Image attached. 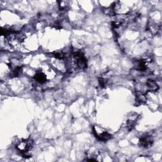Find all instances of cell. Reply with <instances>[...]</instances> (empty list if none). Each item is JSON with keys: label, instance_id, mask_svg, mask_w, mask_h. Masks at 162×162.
Returning <instances> with one entry per match:
<instances>
[{"label": "cell", "instance_id": "1", "mask_svg": "<svg viewBox=\"0 0 162 162\" xmlns=\"http://www.w3.org/2000/svg\"><path fill=\"white\" fill-rule=\"evenodd\" d=\"M73 59L74 62L79 68L85 69L87 68V60L84 55L81 52H76L74 53Z\"/></svg>", "mask_w": 162, "mask_h": 162}, {"label": "cell", "instance_id": "2", "mask_svg": "<svg viewBox=\"0 0 162 162\" xmlns=\"http://www.w3.org/2000/svg\"><path fill=\"white\" fill-rule=\"evenodd\" d=\"M33 146V141L31 139H23L21 142H20L16 145V148L18 150L22 153L27 152L30 151Z\"/></svg>", "mask_w": 162, "mask_h": 162}, {"label": "cell", "instance_id": "3", "mask_svg": "<svg viewBox=\"0 0 162 162\" xmlns=\"http://www.w3.org/2000/svg\"><path fill=\"white\" fill-rule=\"evenodd\" d=\"M153 144V140L151 137L149 136H143L139 139V145L144 148H150Z\"/></svg>", "mask_w": 162, "mask_h": 162}, {"label": "cell", "instance_id": "4", "mask_svg": "<svg viewBox=\"0 0 162 162\" xmlns=\"http://www.w3.org/2000/svg\"><path fill=\"white\" fill-rule=\"evenodd\" d=\"M93 134L95 136V137H96V138L99 141H108L109 139H110L112 138V136L106 131H103L101 133H99H99H97L93 129Z\"/></svg>", "mask_w": 162, "mask_h": 162}, {"label": "cell", "instance_id": "5", "mask_svg": "<svg viewBox=\"0 0 162 162\" xmlns=\"http://www.w3.org/2000/svg\"><path fill=\"white\" fill-rule=\"evenodd\" d=\"M146 85L149 89L151 91H153V92H155V91H158L159 89L158 85L156 84V82L153 80H151V79L148 80L146 82Z\"/></svg>", "mask_w": 162, "mask_h": 162}, {"label": "cell", "instance_id": "6", "mask_svg": "<svg viewBox=\"0 0 162 162\" xmlns=\"http://www.w3.org/2000/svg\"><path fill=\"white\" fill-rule=\"evenodd\" d=\"M151 61H149V59H144L139 60L138 64V69L141 71H144L147 69L148 64Z\"/></svg>", "mask_w": 162, "mask_h": 162}, {"label": "cell", "instance_id": "7", "mask_svg": "<svg viewBox=\"0 0 162 162\" xmlns=\"http://www.w3.org/2000/svg\"><path fill=\"white\" fill-rule=\"evenodd\" d=\"M34 79L40 84H43L46 81V76L43 72H37L34 76Z\"/></svg>", "mask_w": 162, "mask_h": 162}, {"label": "cell", "instance_id": "8", "mask_svg": "<svg viewBox=\"0 0 162 162\" xmlns=\"http://www.w3.org/2000/svg\"><path fill=\"white\" fill-rule=\"evenodd\" d=\"M146 101V96L141 92H138L136 93V102L140 104H143Z\"/></svg>", "mask_w": 162, "mask_h": 162}, {"label": "cell", "instance_id": "9", "mask_svg": "<svg viewBox=\"0 0 162 162\" xmlns=\"http://www.w3.org/2000/svg\"><path fill=\"white\" fill-rule=\"evenodd\" d=\"M22 72V66H17L13 69V71H12V72L11 74V76L14 77H19L20 75H21Z\"/></svg>", "mask_w": 162, "mask_h": 162}, {"label": "cell", "instance_id": "10", "mask_svg": "<svg viewBox=\"0 0 162 162\" xmlns=\"http://www.w3.org/2000/svg\"><path fill=\"white\" fill-rule=\"evenodd\" d=\"M103 12L105 13V14L107 15H109V16H114L116 13L115 12L111 9V8H105V9H103Z\"/></svg>", "mask_w": 162, "mask_h": 162}, {"label": "cell", "instance_id": "11", "mask_svg": "<svg viewBox=\"0 0 162 162\" xmlns=\"http://www.w3.org/2000/svg\"><path fill=\"white\" fill-rule=\"evenodd\" d=\"M53 55L56 59L59 60H62L65 58V54L62 52H54Z\"/></svg>", "mask_w": 162, "mask_h": 162}, {"label": "cell", "instance_id": "12", "mask_svg": "<svg viewBox=\"0 0 162 162\" xmlns=\"http://www.w3.org/2000/svg\"><path fill=\"white\" fill-rule=\"evenodd\" d=\"M98 81H99V85H100L101 88H105L106 86V83L105 79L101 77L98 79Z\"/></svg>", "mask_w": 162, "mask_h": 162}, {"label": "cell", "instance_id": "13", "mask_svg": "<svg viewBox=\"0 0 162 162\" xmlns=\"http://www.w3.org/2000/svg\"><path fill=\"white\" fill-rule=\"evenodd\" d=\"M53 27H55V29H61V27L60 26V24L59 23H58V22L54 24Z\"/></svg>", "mask_w": 162, "mask_h": 162}]
</instances>
